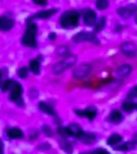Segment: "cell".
Returning <instances> with one entry per match:
<instances>
[{"label":"cell","instance_id":"f35d334b","mask_svg":"<svg viewBox=\"0 0 137 154\" xmlns=\"http://www.w3.org/2000/svg\"><path fill=\"white\" fill-rule=\"evenodd\" d=\"M135 110H137V103H135Z\"/></svg>","mask_w":137,"mask_h":154},{"label":"cell","instance_id":"e575fe53","mask_svg":"<svg viewBox=\"0 0 137 154\" xmlns=\"http://www.w3.org/2000/svg\"><path fill=\"white\" fill-rule=\"evenodd\" d=\"M0 154H4V144L1 139H0Z\"/></svg>","mask_w":137,"mask_h":154},{"label":"cell","instance_id":"52a82bcc","mask_svg":"<svg viewBox=\"0 0 137 154\" xmlns=\"http://www.w3.org/2000/svg\"><path fill=\"white\" fill-rule=\"evenodd\" d=\"M120 51L128 58H134L137 55L136 44L131 41H126L120 45Z\"/></svg>","mask_w":137,"mask_h":154},{"label":"cell","instance_id":"4316f807","mask_svg":"<svg viewBox=\"0 0 137 154\" xmlns=\"http://www.w3.org/2000/svg\"><path fill=\"white\" fill-rule=\"evenodd\" d=\"M57 132L58 134L59 135L60 137L62 138H67V137H70L69 132H68V129H67V127H64V126H59V127L57 128Z\"/></svg>","mask_w":137,"mask_h":154},{"label":"cell","instance_id":"ab89813d","mask_svg":"<svg viewBox=\"0 0 137 154\" xmlns=\"http://www.w3.org/2000/svg\"><path fill=\"white\" fill-rule=\"evenodd\" d=\"M0 77H1V72H0Z\"/></svg>","mask_w":137,"mask_h":154},{"label":"cell","instance_id":"2e32d148","mask_svg":"<svg viewBox=\"0 0 137 154\" xmlns=\"http://www.w3.org/2000/svg\"><path fill=\"white\" fill-rule=\"evenodd\" d=\"M78 139H79L83 144L90 145V144H94V143L96 141L97 137H96V136L94 134V133H91V132H83V133L80 135V137H79Z\"/></svg>","mask_w":137,"mask_h":154},{"label":"cell","instance_id":"d590c367","mask_svg":"<svg viewBox=\"0 0 137 154\" xmlns=\"http://www.w3.org/2000/svg\"><path fill=\"white\" fill-rule=\"evenodd\" d=\"M122 29L123 27L121 25H116L115 27V32H120V31H122Z\"/></svg>","mask_w":137,"mask_h":154},{"label":"cell","instance_id":"603a6c76","mask_svg":"<svg viewBox=\"0 0 137 154\" xmlns=\"http://www.w3.org/2000/svg\"><path fill=\"white\" fill-rule=\"evenodd\" d=\"M121 108H122L123 111H124L125 112L131 113L135 109V103H134L130 99H127L126 100L123 102Z\"/></svg>","mask_w":137,"mask_h":154},{"label":"cell","instance_id":"3957f363","mask_svg":"<svg viewBox=\"0 0 137 154\" xmlns=\"http://www.w3.org/2000/svg\"><path fill=\"white\" fill-rule=\"evenodd\" d=\"M8 91H10V100L16 103L19 107H21V108L23 107L24 100L23 98V89L21 84H19V82L11 79V86H10Z\"/></svg>","mask_w":137,"mask_h":154},{"label":"cell","instance_id":"1f68e13d","mask_svg":"<svg viewBox=\"0 0 137 154\" xmlns=\"http://www.w3.org/2000/svg\"><path fill=\"white\" fill-rule=\"evenodd\" d=\"M37 148H38V149H39V150L46 151V150H49V149L51 148V146H50L49 144H47V143H45V144H40V145L38 147H37Z\"/></svg>","mask_w":137,"mask_h":154},{"label":"cell","instance_id":"9a60e30c","mask_svg":"<svg viewBox=\"0 0 137 154\" xmlns=\"http://www.w3.org/2000/svg\"><path fill=\"white\" fill-rule=\"evenodd\" d=\"M67 127V129H68V132H69L70 137H74V138H76V139H78L80 137V135L84 132L83 129H82L81 126L77 123H72Z\"/></svg>","mask_w":137,"mask_h":154},{"label":"cell","instance_id":"836d02e7","mask_svg":"<svg viewBox=\"0 0 137 154\" xmlns=\"http://www.w3.org/2000/svg\"><path fill=\"white\" fill-rule=\"evenodd\" d=\"M48 38L51 41L55 40V38H56V34H55V32H50V33L49 34V35H48Z\"/></svg>","mask_w":137,"mask_h":154},{"label":"cell","instance_id":"9c48e42d","mask_svg":"<svg viewBox=\"0 0 137 154\" xmlns=\"http://www.w3.org/2000/svg\"><path fill=\"white\" fill-rule=\"evenodd\" d=\"M116 12L122 19H128L137 12V5L131 3L125 7H121L118 8Z\"/></svg>","mask_w":137,"mask_h":154},{"label":"cell","instance_id":"4dcf8cb0","mask_svg":"<svg viewBox=\"0 0 137 154\" xmlns=\"http://www.w3.org/2000/svg\"><path fill=\"white\" fill-rule=\"evenodd\" d=\"M89 152H90V154H111L107 149H101V148L92 150V151Z\"/></svg>","mask_w":137,"mask_h":154},{"label":"cell","instance_id":"277c9868","mask_svg":"<svg viewBox=\"0 0 137 154\" xmlns=\"http://www.w3.org/2000/svg\"><path fill=\"white\" fill-rule=\"evenodd\" d=\"M77 62V56L75 55L70 54L66 57L63 58V60H60L59 62L55 63L52 66V72L55 75L62 74L66 70L69 69L74 66Z\"/></svg>","mask_w":137,"mask_h":154},{"label":"cell","instance_id":"484cf974","mask_svg":"<svg viewBox=\"0 0 137 154\" xmlns=\"http://www.w3.org/2000/svg\"><path fill=\"white\" fill-rule=\"evenodd\" d=\"M96 8L99 11H103L109 7V1L108 0H97L96 3Z\"/></svg>","mask_w":137,"mask_h":154},{"label":"cell","instance_id":"8992f818","mask_svg":"<svg viewBox=\"0 0 137 154\" xmlns=\"http://www.w3.org/2000/svg\"><path fill=\"white\" fill-rule=\"evenodd\" d=\"M92 66L90 63H84L79 64V66H77L73 71L72 75L75 79H83L84 78H86L87 76H88L89 74L91 73L92 71Z\"/></svg>","mask_w":137,"mask_h":154},{"label":"cell","instance_id":"ac0fdd59","mask_svg":"<svg viewBox=\"0 0 137 154\" xmlns=\"http://www.w3.org/2000/svg\"><path fill=\"white\" fill-rule=\"evenodd\" d=\"M7 137H9L10 139H22L24 137V134L23 131H22L19 128L13 127L10 128L7 131Z\"/></svg>","mask_w":137,"mask_h":154},{"label":"cell","instance_id":"7c38bea8","mask_svg":"<svg viewBox=\"0 0 137 154\" xmlns=\"http://www.w3.org/2000/svg\"><path fill=\"white\" fill-rule=\"evenodd\" d=\"M14 20L7 16L2 15L0 16V31H9L14 27Z\"/></svg>","mask_w":137,"mask_h":154},{"label":"cell","instance_id":"8fae6325","mask_svg":"<svg viewBox=\"0 0 137 154\" xmlns=\"http://www.w3.org/2000/svg\"><path fill=\"white\" fill-rule=\"evenodd\" d=\"M97 22V14L93 10L87 9L84 12V23L87 26H95Z\"/></svg>","mask_w":137,"mask_h":154},{"label":"cell","instance_id":"7402d4cb","mask_svg":"<svg viewBox=\"0 0 137 154\" xmlns=\"http://www.w3.org/2000/svg\"><path fill=\"white\" fill-rule=\"evenodd\" d=\"M122 140L123 137L120 134L115 133V134L111 135L110 137H108V140H107V144L109 145V146L114 147L115 145L121 144Z\"/></svg>","mask_w":137,"mask_h":154},{"label":"cell","instance_id":"d4e9b609","mask_svg":"<svg viewBox=\"0 0 137 154\" xmlns=\"http://www.w3.org/2000/svg\"><path fill=\"white\" fill-rule=\"evenodd\" d=\"M106 23H107V20H106L105 17H100L98 21L96 22V25H95V28H94L95 32H100V31H103L104 27H105Z\"/></svg>","mask_w":137,"mask_h":154},{"label":"cell","instance_id":"44dd1931","mask_svg":"<svg viewBox=\"0 0 137 154\" xmlns=\"http://www.w3.org/2000/svg\"><path fill=\"white\" fill-rule=\"evenodd\" d=\"M29 67H30V71H31L34 75H39L40 74L41 70V62L39 59H35L30 61L29 63Z\"/></svg>","mask_w":137,"mask_h":154},{"label":"cell","instance_id":"30bf717a","mask_svg":"<svg viewBox=\"0 0 137 154\" xmlns=\"http://www.w3.org/2000/svg\"><path fill=\"white\" fill-rule=\"evenodd\" d=\"M58 12V9L55 8H51V9L43 10L37 12L33 15H31L29 18L26 19V22H33L35 19H47L50 17H52L54 14H55Z\"/></svg>","mask_w":137,"mask_h":154},{"label":"cell","instance_id":"4fadbf2b","mask_svg":"<svg viewBox=\"0 0 137 154\" xmlns=\"http://www.w3.org/2000/svg\"><path fill=\"white\" fill-rule=\"evenodd\" d=\"M137 144V139H133L132 140H128L126 141L123 144H118L117 146L114 148V150L115 151H120V152H128L132 151L135 149V146Z\"/></svg>","mask_w":137,"mask_h":154},{"label":"cell","instance_id":"f1b7e54d","mask_svg":"<svg viewBox=\"0 0 137 154\" xmlns=\"http://www.w3.org/2000/svg\"><path fill=\"white\" fill-rule=\"evenodd\" d=\"M42 131L44 133L46 137H52L53 135H54V132H53V130L51 129V128L47 125H44L42 126Z\"/></svg>","mask_w":137,"mask_h":154},{"label":"cell","instance_id":"cb8c5ba5","mask_svg":"<svg viewBox=\"0 0 137 154\" xmlns=\"http://www.w3.org/2000/svg\"><path fill=\"white\" fill-rule=\"evenodd\" d=\"M55 54L59 57H66L71 54L69 47L67 45H59L55 49Z\"/></svg>","mask_w":137,"mask_h":154},{"label":"cell","instance_id":"ffe728a7","mask_svg":"<svg viewBox=\"0 0 137 154\" xmlns=\"http://www.w3.org/2000/svg\"><path fill=\"white\" fill-rule=\"evenodd\" d=\"M59 147L60 149H62V151L64 152L66 154H72L73 152H74V149H73V146H72V143L70 141H68L67 139L65 138H62L59 140Z\"/></svg>","mask_w":137,"mask_h":154},{"label":"cell","instance_id":"7a4b0ae2","mask_svg":"<svg viewBox=\"0 0 137 154\" xmlns=\"http://www.w3.org/2000/svg\"><path fill=\"white\" fill-rule=\"evenodd\" d=\"M79 23V13L75 10L66 11L59 18L60 26L64 29L77 27Z\"/></svg>","mask_w":137,"mask_h":154},{"label":"cell","instance_id":"74e56055","mask_svg":"<svg viewBox=\"0 0 137 154\" xmlns=\"http://www.w3.org/2000/svg\"><path fill=\"white\" fill-rule=\"evenodd\" d=\"M135 23H137V14H136V16H135Z\"/></svg>","mask_w":137,"mask_h":154},{"label":"cell","instance_id":"8d00e7d4","mask_svg":"<svg viewBox=\"0 0 137 154\" xmlns=\"http://www.w3.org/2000/svg\"><path fill=\"white\" fill-rule=\"evenodd\" d=\"M79 154H90V152H81V153Z\"/></svg>","mask_w":137,"mask_h":154},{"label":"cell","instance_id":"d6986e66","mask_svg":"<svg viewBox=\"0 0 137 154\" xmlns=\"http://www.w3.org/2000/svg\"><path fill=\"white\" fill-rule=\"evenodd\" d=\"M132 72V67L128 63L122 64L118 67L116 70V74L120 77H127Z\"/></svg>","mask_w":137,"mask_h":154},{"label":"cell","instance_id":"5b68a950","mask_svg":"<svg viewBox=\"0 0 137 154\" xmlns=\"http://www.w3.org/2000/svg\"><path fill=\"white\" fill-rule=\"evenodd\" d=\"M72 40L76 43L90 42V43H95L96 45H99L100 43L96 34L89 32V31H80L79 33L75 34L72 37Z\"/></svg>","mask_w":137,"mask_h":154},{"label":"cell","instance_id":"d6a6232c","mask_svg":"<svg viewBox=\"0 0 137 154\" xmlns=\"http://www.w3.org/2000/svg\"><path fill=\"white\" fill-rule=\"evenodd\" d=\"M35 4L38 6H46L47 4V0H32Z\"/></svg>","mask_w":137,"mask_h":154},{"label":"cell","instance_id":"ba28073f","mask_svg":"<svg viewBox=\"0 0 137 154\" xmlns=\"http://www.w3.org/2000/svg\"><path fill=\"white\" fill-rule=\"evenodd\" d=\"M74 112L79 117L87 118L90 121H92L98 114V111H97V108L96 107L89 106V107L84 108V109H75Z\"/></svg>","mask_w":137,"mask_h":154},{"label":"cell","instance_id":"6da1fadb","mask_svg":"<svg viewBox=\"0 0 137 154\" xmlns=\"http://www.w3.org/2000/svg\"><path fill=\"white\" fill-rule=\"evenodd\" d=\"M38 26L34 22H26V28L22 37L21 43L25 47L36 48L38 47L37 42Z\"/></svg>","mask_w":137,"mask_h":154},{"label":"cell","instance_id":"5bb4252c","mask_svg":"<svg viewBox=\"0 0 137 154\" xmlns=\"http://www.w3.org/2000/svg\"><path fill=\"white\" fill-rule=\"evenodd\" d=\"M38 108L42 112L47 114L49 116H54V117H57V113L55 112V108H53L50 103H47L45 101H40L39 102Z\"/></svg>","mask_w":137,"mask_h":154},{"label":"cell","instance_id":"83f0119b","mask_svg":"<svg viewBox=\"0 0 137 154\" xmlns=\"http://www.w3.org/2000/svg\"><path fill=\"white\" fill-rule=\"evenodd\" d=\"M28 69L27 67H22L18 69V72H17V74L19 75L21 79H26L28 76Z\"/></svg>","mask_w":137,"mask_h":154},{"label":"cell","instance_id":"e0dca14e","mask_svg":"<svg viewBox=\"0 0 137 154\" xmlns=\"http://www.w3.org/2000/svg\"><path fill=\"white\" fill-rule=\"evenodd\" d=\"M108 121L112 124H120L123 120V116L120 111L117 109H113L108 115Z\"/></svg>","mask_w":137,"mask_h":154},{"label":"cell","instance_id":"f546056e","mask_svg":"<svg viewBox=\"0 0 137 154\" xmlns=\"http://www.w3.org/2000/svg\"><path fill=\"white\" fill-rule=\"evenodd\" d=\"M137 97V86L133 87L132 88H131L127 93V99L132 100Z\"/></svg>","mask_w":137,"mask_h":154}]
</instances>
